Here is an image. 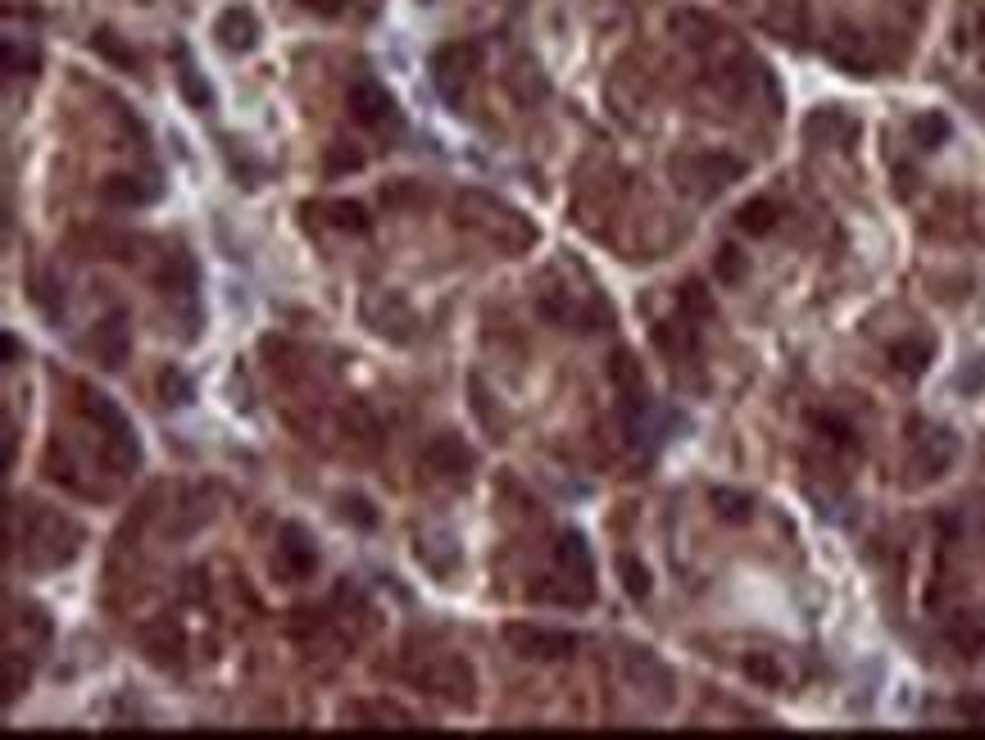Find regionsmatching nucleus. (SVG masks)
Segmentation results:
<instances>
[{
	"instance_id": "nucleus-21",
	"label": "nucleus",
	"mask_w": 985,
	"mask_h": 740,
	"mask_svg": "<svg viewBox=\"0 0 985 740\" xmlns=\"http://www.w3.org/2000/svg\"><path fill=\"white\" fill-rule=\"evenodd\" d=\"M913 128H917V137H922V146H940V137L949 132V123L940 119V114H922Z\"/></svg>"
},
{
	"instance_id": "nucleus-23",
	"label": "nucleus",
	"mask_w": 985,
	"mask_h": 740,
	"mask_svg": "<svg viewBox=\"0 0 985 740\" xmlns=\"http://www.w3.org/2000/svg\"><path fill=\"white\" fill-rule=\"evenodd\" d=\"M713 500H718V509L727 518H745L749 514V500L745 495H736V491H713Z\"/></svg>"
},
{
	"instance_id": "nucleus-18",
	"label": "nucleus",
	"mask_w": 985,
	"mask_h": 740,
	"mask_svg": "<svg viewBox=\"0 0 985 740\" xmlns=\"http://www.w3.org/2000/svg\"><path fill=\"white\" fill-rule=\"evenodd\" d=\"M745 232H768L772 223H777V205L772 200H749L745 209H740V218H736Z\"/></svg>"
},
{
	"instance_id": "nucleus-1",
	"label": "nucleus",
	"mask_w": 985,
	"mask_h": 740,
	"mask_svg": "<svg viewBox=\"0 0 985 740\" xmlns=\"http://www.w3.org/2000/svg\"><path fill=\"white\" fill-rule=\"evenodd\" d=\"M82 409H87V418L96 423V432H100V441H105V450L119 459V464H137L141 459V441H137V432H132V423H128V414H123L109 395H100V391H82Z\"/></svg>"
},
{
	"instance_id": "nucleus-14",
	"label": "nucleus",
	"mask_w": 985,
	"mask_h": 740,
	"mask_svg": "<svg viewBox=\"0 0 985 740\" xmlns=\"http://www.w3.org/2000/svg\"><path fill=\"white\" fill-rule=\"evenodd\" d=\"M91 46H96L100 55H105V60H114V64H119V69H137V50H132V46H123V41H119V32L100 28L96 37H91Z\"/></svg>"
},
{
	"instance_id": "nucleus-6",
	"label": "nucleus",
	"mask_w": 985,
	"mask_h": 740,
	"mask_svg": "<svg viewBox=\"0 0 985 740\" xmlns=\"http://www.w3.org/2000/svg\"><path fill=\"white\" fill-rule=\"evenodd\" d=\"M504 641L523 659H568L577 650V636L572 632H550V627H509Z\"/></svg>"
},
{
	"instance_id": "nucleus-19",
	"label": "nucleus",
	"mask_w": 985,
	"mask_h": 740,
	"mask_svg": "<svg viewBox=\"0 0 985 740\" xmlns=\"http://www.w3.org/2000/svg\"><path fill=\"white\" fill-rule=\"evenodd\" d=\"M341 518H345V523H359L364 532H373V527H377V509L364 500V495H345V500H341Z\"/></svg>"
},
{
	"instance_id": "nucleus-10",
	"label": "nucleus",
	"mask_w": 985,
	"mask_h": 740,
	"mask_svg": "<svg viewBox=\"0 0 985 740\" xmlns=\"http://www.w3.org/2000/svg\"><path fill=\"white\" fill-rule=\"evenodd\" d=\"M554 559H559V568L572 577V582L591 591V582H595V559H591V545H586V536H582V532H563V536H559V545H554Z\"/></svg>"
},
{
	"instance_id": "nucleus-26",
	"label": "nucleus",
	"mask_w": 985,
	"mask_h": 740,
	"mask_svg": "<svg viewBox=\"0 0 985 740\" xmlns=\"http://www.w3.org/2000/svg\"><path fill=\"white\" fill-rule=\"evenodd\" d=\"M359 164H364V155H359V150H345V155L327 159V173H336V168H359Z\"/></svg>"
},
{
	"instance_id": "nucleus-8",
	"label": "nucleus",
	"mask_w": 985,
	"mask_h": 740,
	"mask_svg": "<svg viewBox=\"0 0 985 740\" xmlns=\"http://www.w3.org/2000/svg\"><path fill=\"white\" fill-rule=\"evenodd\" d=\"M350 114H355L364 128H382V123H400V114H395V100L386 87H377V82H355L350 87Z\"/></svg>"
},
{
	"instance_id": "nucleus-28",
	"label": "nucleus",
	"mask_w": 985,
	"mask_h": 740,
	"mask_svg": "<svg viewBox=\"0 0 985 740\" xmlns=\"http://www.w3.org/2000/svg\"><path fill=\"white\" fill-rule=\"evenodd\" d=\"M5 355H10L5 364H19V336L14 332H5Z\"/></svg>"
},
{
	"instance_id": "nucleus-13",
	"label": "nucleus",
	"mask_w": 985,
	"mask_h": 740,
	"mask_svg": "<svg viewBox=\"0 0 985 740\" xmlns=\"http://www.w3.org/2000/svg\"><path fill=\"white\" fill-rule=\"evenodd\" d=\"M327 223L341 227V232H355V237H364L368 227H373V214H368L359 200H332V205H327Z\"/></svg>"
},
{
	"instance_id": "nucleus-3",
	"label": "nucleus",
	"mask_w": 985,
	"mask_h": 740,
	"mask_svg": "<svg viewBox=\"0 0 985 740\" xmlns=\"http://www.w3.org/2000/svg\"><path fill=\"white\" fill-rule=\"evenodd\" d=\"M418 681H423V686H427L432 695H445L450 704H463V709H468V704L477 700V691H473V686H477V681H473V668H468V663H463L459 654L427 663V668L418 672Z\"/></svg>"
},
{
	"instance_id": "nucleus-15",
	"label": "nucleus",
	"mask_w": 985,
	"mask_h": 740,
	"mask_svg": "<svg viewBox=\"0 0 985 740\" xmlns=\"http://www.w3.org/2000/svg\"><path fill=\"white\" fill-rule=\"evenodd\" d=\"M609 377H613V386H618L622 395H627V391H641V364H636V359H631L627 350H618V355H613Z\"/></svg>"
},
{
	"instance_id": "nucleus-12",
	"label": "nucleus",
	"mask_w": 985,
	"mask_h": 740,
	"mask_svg": "<svg viewBox=\"0 0 985 740\" xmlns=\"http://www.w3.org/2000/svg\"><path fill=\"white\" fill-rule=\"evenodd\" d=\"M196 282H200V273H196V259L187 255V250H173L168 255V264H164V291H178V296H196Z\"/></svg>"
},
{
	"instance_id": "nucleus-25",
	"label": "nucleus",
	"mask_w": 985,
	"mask_h": 740,
	"mask_svg": "<svg viewBox=\"0 0 985 740\" xmlns=\"http://www.w3.org/2000/svg\"><path fill=\"white\" fill-rule=\"evenodd\" d=\"M745 672H749V677H759V681H768V686L777 681V668H772V659H763V654H749Z\"/></svg>"
},
{
	"instance_id": "nucleus-9",
	"label": "nucleus",
	"mask_w": 985,
	"mask_h": 740,
	"mask_svg": "<svg viewBox=\"0 0 985 740\" xmlns=\"http://www.w3.org/2000/svg\"><path fill=\"white\" fill-rule=\"evenodd\" d=\"M159 196H164L159 178H141V173H114V178L100 182V200H109V205H123V209L155 205Z\"/></svg>"
},
{
	"instance_id": "nucleus-27",
	"label": "nucleus",
	"mask_w": 985,
	"mask_h": 740,
	"mask_svg": "<svg viewBox=\"0 0 985 740\" xmlns=\"http://www.w3.org/2000/svg\"><path fill=\"white\" fill-rule=\"evenodd\" d=\"M305 5H309L314 14H341L345 0H305Z\"/></svg>"
},
{
	"instance_id": "nucleus-2",
	"label": "nucleus",
	"mask_w": 985,
	"mask_h": 740,
	"mask_svg": "<svg viewBox=\"0 0 985 740\" xmlns=\"http://www.w3.org/2000/svg\"><path fill=\"white\" fill-rule=\"evenodd\" d=\"M477 64H482V46H477V41H454V46L436 50L432 78H436V87H441V96L450 100V105H459V96H463V87H468V78H473Z\"/></svg>"
},
{
	"instance_id": "nucleus-4",
	"label": "nucleus",
	"mask_w": 985,
	"mask_h": 740,
	"mask_svg": "<svg viewBox=\"0 0 985 740\" xmlns=\"http://www.w3.org/2000/svg\"><path fill=\"white\" fill-rule=\"evenodd\" d=\"M87 350L96 355L100 368H123V359L132 355V323L123 309H114V314H105L96 327H91L87 336Z\"/></svg>"
},
{
	"instance_id": "nucleus-17",
	"label": "nucleus",
	"mask_w": 985,
	"mask_h": 740,
	"mask_svg": "<svg viewBox=\"0 0 985 740\" xmlns=\"http://www.w3.org/2000/svg\"><path fill=\"white\" fill-rule=\"evenodd\" d=\"M618 573H622V586H627L631 600H645V595H650V573H645V563H636L631 554H622Z\"/></svg>"
},
{
	"instance_id": "nucleus-5",
	"label": "nucleus",
	"mask_w": 985,
	"mask_h": 740,
	"mask_svg": "<svg viewBox=\"0 0 985 740\" xmlns=\"http://www.w3.org/2000/svg\"><path fill=\"white\" fill-rule=\"evenodd\" d=\"M423 464L436 477H445V482H463V477L473 473V450L459 441V432H436L423 445Z\"/></svg>"
},
{
	"instance_id": "nucleus-22",
	"label": "nucleus",
	"mask_w": 985,
	"mask_h": 740,
	"mask_svg": "<svg viewBox=\"0 0 985 740\" xmlns=\"http://www.w3.org/2000/svg\"><path fill=\"white\" fill-rule=\"evenodd\" d=\"M740 273H745V259H740V250H736V246H727V250L718 255V277H722V282H736Z\"/></svg>"
},
{
	"instance_id": "nucleus-24",
	"label": "nucleus",
	"mask_w": 985,
	"mask_h": 740,
	"mask_svg": "<svg viewBox=\"0 0 985 740\" xmlns=\"http://www.w3.org/2000/svg\"><path fill=\"white\" fill-rule=\"evenodd\" d=\"M926 355H931V346H899L895 350V364L908 368V373H917V368L926 364Z\"/></svg>"
},
{
	"instance_id": "nucleus-20",
	"label": "nucleus",
	"mask_w": 985,
	"mask_h": 740,
	"mask_svg": "<svg viewBox=\"0 0 985 740\" xmlns=\"http://www.w3.org/2000/svg\"><path fill=\"white\" fill-rule=\"evenodd\" d=\"M178 82H182V91H187V100H191L196 109H205V105H209V87L196 78V73H191V64H182V69H178Z\"/></svg>"
},
{
	"instance_id": "nucleus-7",
	"label": "nucleus",
	"mask_w": 985,
	"mask_h": 740,
	"mask_svg": "<svg viewBox=\"0 0 985 740\" xmlns=\"http://www.w3.org/2000/svg\"><path fill=\"white\" fill-rule=\"evenodd\" d=\"M277 568L286 577H296V582L318 568V545L309 541V532L300 523H286L282 536H277Z\"/></svg>"
},
{
	"instance_id": "nucleus-11",
	"label": "nucleus",
	"mask_w": 985,
	"mask_h": 740,
	"mask_svg": "<svg viewBox=\"0 0 985 740\" xmlns=\"http://www.w3.org/2000/svg\"><path fill=\"white\" fill-rule=\"evenodd\" d=\"M218 41H223L227 50H250L259 41V23L250 10H241V5H232V10L218 19Z\"/></svg>"
},
{
	"instance_id": "nucleus-16",
	"label": "nucleus",
	"mask_w": 985,
	"mask_h": 740,
	"mask_svg": "<svg viewBox=\"0 0 985 740\" xmlns=\"http://www.w3.org/2000/svg\"><path fill=\"white\" fill-rule=\"evenodd\" d=\"M159 386H164L168 405H191V395H196V386H191V377L182 373V368H164V373H159Z\"/></svg>"
}]
</instances>
